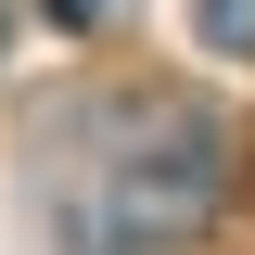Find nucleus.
I'll return each mask as SVG.
<instances>
[{"mask_svg":"<svg viewBox=\"0 0 255 255\" xmlns=\"http://www.w3.org/2000/svg\"><path fill=\"white\" fill-rule=\"evenodd\" d=\"M191 26H204V51H255V0H191Z\"/></svg>","mask_w":255,"mask_h":255,"instance_id":"obj_1","label":"nucleus"},{"mask_svg":"<svg viewBox=\"0 0 255 255\" xmlns=\"http://www.w3.org/2000/svg\"><path fill=\"white\" fill-rule=\"evenodd\" d=\"M51 13H64V26H115L128 0H51Z\"/></svg>","mask_w":255,"mask_h":255,"instance_id":"obj_2","label":"nucleus"}]
</instances>
